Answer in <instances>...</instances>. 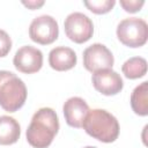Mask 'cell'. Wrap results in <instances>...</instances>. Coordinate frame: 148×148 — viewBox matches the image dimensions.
<instances>
[{"instance_id":"cell-1","label":"cell","mask_w":148,"mask_h":148,"mask_svg":"<svg viewBox=\"0 0 148 148\" xmlns=\"http://www.w3.org/2000/svg\"><path fill=\"white\" fill-rule=\"evenodd\" d=\"M59 131V119L51 108L38 109L27 128L28 143L34 148H47Z\"/></svg>"},{"instance_id":"cell-2","label":"cell","mask_w":148,"mask_h":148,"mask_svg":"<svg viewBox=\"0 0 148 148\" xmlns=\"http://www.w3.org/2000/svg\"><path fill=\"white\" fill-rule=\"evenodd\" d=\"M82 127L87 134L104 143L116 141L120 130L117 118L104 109L89 110Z\"/></svg>"},{"instance_id":"cell-3","label":"cell","mask_w":148,"mask_h":148,"mask_svg":"<svg viewBox=\"0 0 148 148\" xmlns=\"http://www.w3.org/2000/svg\"><path fill=\"white\" fill-rule=\"evenodd\" d=\"M24 82L13 72L0 71V106L7 112L21 109L27 99Z\"/></svg>"},{"instance_id":"cell-4","label":"cell","mask_w":148,"mask_h":148,"mask_svg":"<svg viewBox=\"0 0 148 148\" xmlns=\"http://www.w3.org/2000/svg\"><path fill=\"white\" fill-rule=\"evenodd\" d=\"M117 37L121 44L128 47H140L147 43L148 25L139 17H127L119 22L117 27Z\"/></svg>"},{"instance_id":"cell-5","label":"cell","mask_w":148,"mask_h":148,"mask_svg":"<svg viewBox=\"0 0 148 148\" xmlns=\"http://www.w3.org/2000/svg\"><path fill=\"white\" fill-rule=\"evenodd\" d=\"M64 29L66 36L76 44L88 42L94 34L92 21L83 13H71L64 22Z\"/></svg>"},{"instance_id":"cell-6","label":"cell","mask_w":148,"mask_h":148,"mask_svg":"<svg viewBox=\"0 0 148 148\" xmlns=\"http://www.w3.org/2000/svg\"><path fill=\"white\" fill-rule=\"evenodd\" d=\"M58 36V22L52 16L40 15L31 21L29 27V37L35 43L40 45H49L57 40Z\"/></svg>"},{"instance_id":"cell-7","label":"cell","mask_w":148,"mask_h":148,"mask_svg":"<svg viewBox=\"0 0 148 148\" xmlns=\"http://www.w3.org/2000/svg\"><path fill=\"white\" fill-rule=\"evenodd\" d=\"M83 66L87 71L95 73L102 69H112L114 58L112 52L101 43H95L83 51Z\"/></svg>"},{"instance_id":"cell-8","label":"cell","mask_w":148,"mask_h":148,"mask_svg":"<svg viewBox=\"0 0 148 148\" xmlns=\"http://www.w3.org/2000/svg\"><path fill=\"white\" fill-rule=\"evenodd\" d=\"M15 68L24 74H32L38 72L43 66V53L39 49L24 45L20 47L13 59Z\"/></svg>"},{"instance_id":"cell-9","label":"cell","mask_w":148,"mask_h":148,"mask_svg":"<svg viewBox=\"0 0 148 148\" xmlns=\"http://www.w3.org/2000/svg\"><path fill=\"white\" fill-rule=\"evenodd\" d=\"M91 82L94 88L105 96L117 95L124 87L121 76L112 69H102L92 73Z\"/></svg>"},{"instance_id":"cell-10","label":"cell","mask_w":148,"mask_h":148,"mask_svg":"<svg viewBox=\"0 0 148 148\" xmlns=\"http://www.w3.org/2000/svg\"><path fill=\"white\" fill-rule=\"evenodd\" d=\"M62 112L67 125L71 127L80 128L84 121L87 113L89 112V106L87 102L77 96L68 98L62 106Z\"/></svg>"},{"instance_id":"cell-11","label":"cell","mask_w":148,"mask_h":148,"mask_svg":"<svg viewBox=\"0 0 148 148\" xmlns=\"http://www.w3.org/2000/svg\"><path fill=\"white\" fill-rule=\"evenodd\" d=\"M76 53L67 46H57L49 53V64L51 68L58 72L72 69L76 65Z\"/></svg>"},{"instance_id":"cell-12","label":"cell","mask_w":148,"mask_h":148,"mask_svg":"<svg viewBox=\"0 0 148 148\" xmlns=\"http://www.w3.org/2000/svg\"><path fill=\"white\" fill-rule=\"evenodd\" d=\"M21 127L17 120L9 116H0V145L9 146L20 139Z\"/></svg>"},{"instance_id":"cell-13","label":"cell","mask_w":148,"mask_h":148,"mask_svg":"<svg viewBox=\"0 0 148 148\" xmlns=\"http://www.w3.org/2000/svg\"><path fill=\"white\" fill-rule=\"evenodd\" d=\"M131 106L135 114L146 117L148 114V82L143 81L134 88L131 95Z\"/></svg>"},{"instance_id":"cell-14","label":"cell","mask_w":148,"mask_h":148,"mask_svg":"<svg viewBox=\"0 0 148 148\" xmlns=\"http://www.w3.org/2000/svg\"><path fill=\"white\" fill-rule=\"evenodd\" d=\"M121 71L127 79H140L147 73V60L142 57H132L123 64Z\"/></svg>"},{"instance_id":"cell-15","label":"cell","mask_w":148,"mask_h":148,"mask_svg":"<svg viewBox=\"0 0 148 148\" xmlns=\"http://www.w3.org/2000/svg\"><path fill=\"white\" fill-rule=\"evenodd\" d=\"M83 5L94 14H106L116 5L114 0H92V1H83Z\"/></svg>"},{"instance_id":"cell-16","label":"cell","mask_w":148,"mask_h":148,"mask_svg":"<svg viewBox=\"0 0 148 148\" xmlns=\"http://www.w3.org/2000/svg\"><path fill=\"white\" fill-rule=\"evenodd\" d=\"M10 49H12V39L9 35L5 30L0 29V58L6 57L9 53Z\"/></svg>"},{"instance_id":"cell-17","label":"cell","mask_w":148,"mask_h":148,"mask_svg":"<svg viewBox=\"0 0 148 148\" xmlns=\"http://www.w3.org/2000/svg\"><path fill=\"white\" fill-rule=\"evenodd\" d=\"M145 5L143 0H120V6L127 13H136Z\"/></svg>"},{"instance_id":"cell-18","label":"cell","mask_w":148,"mask_h":148,"mask_svg":"<svg viewBox=\"0 0 148 148\" xmlns=\"http://www.w3.org/2000/svg\"><path fill=\"white\" fill-rule=\"evenodd\" d=\"M22 3L28 7L29 9H37L39 7H42L44 5V1H34V0H30V1H22Z\"/></svg>"},{"instance_id":"cell-19","label":"cell","mask_w":148,"mask_h":148,"mask_svg":"<svg viewBox=\"0 0 148 148\" xmlns=\"http://www.w3.org/2000/svg\"><path fill=\"white\" fill-rule=\"evenodd\" d=\"M84 148H96V147H92V146H87V147H84Z\"/></svg>"}]
</instances>
